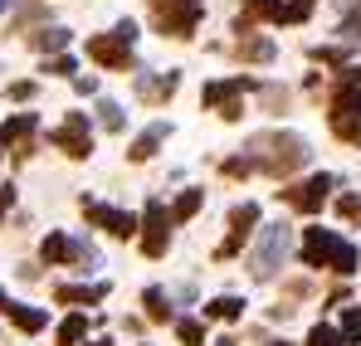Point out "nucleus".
<instances>
[{"label":"nucleus","mask_w":361,"mask_h":346,"mask_svg":"<svg viewBox=\"0 0 361 346\" xmlns=\"http://www.w3.org/2000/svg\"><path fill=\"white\" fill-rule=\"evenodd\" d=\"M63 302H98L103 297V288H59Z\"/></svg>","instance_id":"nucleus-27"},{"label":"nucleus","mask_w":361,"mask_h":346,"mask_svg":"<svg viewBox=\"0 0 361 346\" xmlns=\"http://www.w3.org/2000/svg\"><path fill=\"white\" fill-rule=\"evenodd\" d=\"M35 44H39V49H63L68 35H63V30H44V35H35Z\"/></svg>","instance_id":"nucleus-28"},{"label":"nucleus","mask_w":361,"mask_h":346,"mask_svg":"<svg viewBox=\"0 0 361 346\" xmlns=\"http://www.w3.org/2000/svg\"><path fill=\"white\" fill-rule=\"evenodd\" d=\"M152 15L166 35H190L200 20V0H152Z\"/></svg>","instance_id":"nucleus-5"},{"label":"nucleus","mask_w":361,"mask_h":346,"mask_svg":"<svg viewBox=\"0 0 361 346\" xmlns=\"http://www.w3.org/2000/svg\"><path fill=\"white\" fill-rule=\"evenodd\" d=\"M161 142H166V122H157V127H147V132H142V137L132 142V161H147V156H152V152H157Z\"/></svg>","instance_id":"nucleus-13"},{"label":"nucleus","mask_w":361,"mask_h":346,"mask_svg":"<svg viewBox=\"0 0 361 346\" xmlns=\"http://www.w3.org/2000/svg\"><path fill=\"white\" fill-rule=\"evenodd\" d=\"M254 225H259V205H249V200H244V205H235V210H230V239L220 244V259H230V254L244 244V234L254 230Z\"/></svg>","instance_id":"nucleus-10"},{"label":"nucleus","mask_w":361,"mask_h":346,"mask_svg":"<svg viewBox=\"0 0 361 346\" xmlns=\"http://www.w3.org/2000/svg\"><path fill=\"white\" fill-rule=\"evenodd\" d=\"M54 142H59L68 156H88V152H93V137H88V117L73 113V117H68V122L59 127V132H54Z\"/></svg>","instance_id":"nucleus-9"},{"label":"nucleus","mask_w":361,"mask_h":346,"mask_svg":"<svg viewBox=\"0 0 361 346\" xmlns=\"http://www.w3.org/2000/svg\"><path fill=\"white\" fill-rule=\"evenodd\" d=\"M0 312H10V297H5V292H0Z\"/></svg>","instance_id":"nucleus-32"},{"label":"nucleus","mask_w":361,"mask_h":346,"mask_svg":"<svg viewBox=\"0 0 361 346\" xmlns=\"http://www.w3.org/2000/svg\"><path fill=\"white\" fill-rule=\"evenodd\" d=\"M83 210H88V220H93V225H103L108 234H122V239H127V234L137 230V220H132L127 210H113V205H88V200H83Z\"/></svg>","instance_id":"nucleus-11"},{"label":"nucleus","mask_w":361,"mask_h":346,"mask_svg":"<svg viewBox=\"0 0 361 346\" xmlns=\"http://www.w3.org/2000/svg\"><path fill=\"white\" fill-rule=\"evenodd\" d=\"M88 54L98 58V63H108V68H122L127 63V44H122L118 35H98V39H88Z\"/></svg>","instance_id":"nucleus-12"},{"label":"nucleus","mask_w":361,"mask_h":346,"mask_svg":"<svg viewBox=\"0 0 361 346\" xmlns=\"http://www.w3.org/2000/svg\"><path fill=\"white\" fill-rule=\"evenodd\" d=\"M176 332H180V342H185V346H200V342H205V327H200V322H180Z\"/></svg>","instance_id":"nucleus-29"},{"label":"nucleus","mask_w":361,"mask_h":346,"mask_svg":"<svg viewBox=\"0 0 361 346\" xmlns=\"http://www.w3.org/2000/svg\"><path fill=\"white\" fill-rule=\"evenodd\" d=\"M254 166H249V156H235V161H225V175H249Z\"/></svg>","instance_id":"nucleus-30"},{"label":"nucleus","mask_w":361,"mask_h":346,"mask_svg":"<svg viewBox=\"0 0 361 346\" xmlns=\"http://www.w3.org/2000/svg\"><path fill=\"white\" fill-rule=\"evenodd\" d=\"M10 322H15L20 332H39V327H44V312H35V307H20V302H10Z\"/></svg>","instance_id":"nucleus-18"},{"label":"nucleus","mask_w":361,"mask_h":346,"mask_svg":"<svg viewBox=\"0 0 361 346\" xmlns=\"http://www.w3.org/2000/svg\"><path fill=\"white\" fill-rule=\"evenodd\" d=\"M327 190H332V175H307L302 185H293V190H283V200H288L293 210H302V215H312V210H322Z\"/></svg>","instance_id":"nucleus-7"},{"label":"nucleus","mask_w":361,"mask_h":346,"mask_svg":"<svg viewBox=\"0 0 361 346\" xmlns=\"http://www.w3.org/2000/svg\"><path fill=\"white\" fill-rule=\"evenodd\" d=\"M332 132L361 147V83H342L332 93Z\"/></svg>","instance_id":"nucleus-3"},{"label":"nucleus","mask_w":361,"mask_h":346,"mask_svg":"<svg viewBox=\"0 0 361 346\" xmlns=\"http://www.w3.org/2000/svg\"><path fill=\"white\" fill-rule=\"evenodd\" d=\"M200 205H205V190H185V195L176 200V205H171V225H180V220H190V215H195Z\"/></svg>","instance_id":"nucleus-17"},{"label":"nucleus","mask_w":361,"mask_h":346,"mask_svg":"<svg viewBox=\"0 0 361 346\" xmlns=\"http://www.w3.org/2000/svg\"><path fill=\"white\" fill-rule=\"evenodd\" d=\"M35 132V113H20V117H10L5 127H0V142H20V137H30Z\"/></svg>","instance_id":"nucleus-19"},{"label":"nucleus","mask_w":361,"mask_h":346,"mask_svg":"<svg viewBox=\"0 0 361 346\" xmlns=\"http://www.w3.org/2000/svg\"><path fill=\"white\" fill-rule=\"evenodd\" d=\"M147 312H152V322H166L171 317V302H166L161 288H147Z\"/></svg>","instance_id":"nucleus-21"},{"label":"nucleus","mask_w":361,"mask_h":346,"mask_svg":"<svg viewBox=\"0 0 361 346\" xmlns=\"http://www.w3.org/2000/svg\"><path fill=\"white\" fill-rule=\"evenodd\" d=\"M205 317H215V322H240L244 302L240 297H215V302H205Z\"/></svg>","instance_id":"nucleus-15"},{"label":"nucleus","mask_w":361,"mask_h":346,"mask_svg":"<svg viewBox=\"0 0 361 346\" xmlns=\"http://www.w3.org/2000/svg\"><path fill=\"white\" fill-rule=\"evenodd\" d=\"M98 117H103L108 132H122V108H118V103H98Z\"/></svg>","instance_id":"nucleus-26"},{"label":"nucleus","mask_w":361,"mask_h":346,"mask_svg":"<svg viewBox=\"0 0 361 346\" xmlns=\"http://www.w3.org/2000/svg\"><path fill=\"white\" fill-rule=\"evenodd\" d=\"M302 259L312 268H332V273H357V244H347L332 230H307L302 239Z\"/></svg>","instance_id":"nucleus-2"},{"label":"nucleus","mask_w":361,"mask_h":346,"mask_svg":"<svg viewBox=\"0 0 361 346\" xmlns=\"http://www.w3.org/2000/svg\"><path fill=\"white\" fill-rule=\"evenodd\" d=\"M166 244H171V215H166L161 200H152V205H147V220H142V249H147L152 259H161Z\"/></svg>","instance_id":"nucleus-6"},{"label":"nucleus","mask_w":361,"mask_h":346,"mask_svg":"<svg viewBox=\"0 0 361 346\" xmlns=\"http://www.w3.org/2000/svg\"><path fill=\"white\" fill-rule=\"evenodd\" d=\"M342 342L361 346V307H347V317H342Z\"/></svg>","instance_id":"nucleus-22"},{"label":"nucleus","mask_w":361,"mask_h":346,"mask_svg":"<svg viewBox=\"0 0 361 346\" xmlns=\"http://www.w3.org/2000/svg\"><path fill=\"white\" fill-rule=\"evenodd\" d=\"M244 88H254V83L240 73V78H225V83H205L200 98H205V108H225V117H240V103L235 98H240Z\"/></svg>","instance_id":"nucleus-8"},{"label":"nucleus","mask_w":361,"mask_h":346,"mask_svg":"<svg viewBox=\"0 0 361 346\" xmlns=\"http://www.w3.org/2000/svg\"><path fill=\"white\" fill-rule=\"evenodd\" d=\"M307 142L293 137V132H259V137H249V166H259V171L269 175H288L307 166Z\"/></svg>","instance_id":"nucleus-1"},{"label":"nucleus","mask_w":361,"mask_h":346,"mask_svg":"<svg viewBox=\"0 0 361 346\" xmlns=\"http://www.w3.org/2000/svg\"><path fill=\"white\" fill-rule=\"evenodd\" d=\"M240 58L264 63V58H274V44H269V39H249V44H240Z\"/></svg>","instance_id":"nucleus-25"},{"label":"nucleus","mask_w":361,"mask_h":346,"mask_svg":"<svg viewBox=\"0 0 361 346\" xmlns=\"http://www.w3.org/2000/svg\"><path fill=\"white\" fill-rule=\"evenodd\" d=\"M288 244H293V230L279 220V225H269V230L259 234V249H254V259H249V268L259 273V278H269L283 259H288Z\"/></svg>","instance_id":"nucleus-4"},{"label":"nucleus","mask_w":361,"mask_h":346,"mask_svg":"<svg viewBox=\"0 0 361 346\" xmlns=\"http://www.w3.org/2000/svg\"><path fill=\"white\" fill-rule=\"evenodd\" d=\"M137 93H142V98H171V93H176V73H161V78H137Z\"/></svg>","instance_id":"nucleus-16"},{"label":"nucleus","mask_w":361,"mask_h":346,"mask_svg":"<svg viewBox=\"0 0 361 346\" xmlns=\"http://www.w3.org/2000/svg\"><path fill=\"white\" fill-rule=\"evenodd\" d=\"M83 332H88V322L83 317H68L59 327V346H73V342H83Z\"/></svg>","instance_id":"nucleus-24"},{"label":"nucleus","mask_w":361,"mask_h":346,"mask_svg":"<svg viewBox=\"0 0 361 346\" xmlns=\"http://www.w3.org/2000/svg\"><path fill=\"white\" fill-rule=\"evenodd\" d=\"M73 254H78V249H73L63 234H49V239H44V259H49V264H63V259H73Z\"/></svg>","instance_id":"nucleus-20"},{"label":"nucleus","mask_w":361,"mask_h":346,"mask_svg":"<svg viewBox=\"0 0 361 346\" xmlns=\"http://www.w3.org/2000/svg\"><path fill=\"white\" fill-rule=\"evenodd\" d=\"M5 5H10V0H0V15H5Z\"/></svg>","instance_id":"nucleus-33"},{"label":"nucleus","mask_w":361,"mask_h":346,"mask_svg":"<svg viewBox=\"0 0 361 346\" xmlns=\"http://www.w3.org/2000/svg\"><path fill=\"white\" fill-rule=\"evenodd\" d=\"M342 215H347V220H361V195H347V200H342Z\"/></svg>","instance_id":"nucleus-31"},{"label":"nucleus","mask_w":361,"mask_h":346,"mask_svg":"<svg viewBox=\"0 0 361 346\" xmlns=\"http://www.w3.org/2000/svg\"><path fill=\"white\" fill-rule=\"evenodd\" d=\"M274 346H288V342H274Z\"/></svg>","instance_id":"nucleus-35"},{"label":"nucleus","mask_w":361,"mask_h":346,"mask_svg":"<svg viewBox=\"0 0 361 346\" xmlns=\"http://www.w3.org/2000/svg\"><path fill=\"white\" fill-rule=\"evenodd\" d=\"M254 20H283V0H249V10H244L240 30H249Z\"/></svg>","instance_id":"nucleus-14"},{"label":"nucleus","mask_w":361,"mask_h":346,"mask_svg":"<svg viewBox=\"0 0 361 346\" xmlns=\"http://www.w3.org/2000/svg\"><path fill=\"white\" fill-rule=\"evenodd\" d=\"M93 346H108V342H93Z\"/></svg>","instance_id":"nucleus-34"},{"label":"nucleus","mask_w":361,"mask_h":346,"mask_svg":"<svg viewBox=\"0 0 361 346\" xmlns=\"http://www.w3.org/2000/svg\"><path fill=\"white\" fill-rule=\"evenodd\" d=\"M307 346H347V342H342V332H332L327 322H317V327L307 332Z\"/></svg>","instance_id":"nucleus-23"}]
</instances>
